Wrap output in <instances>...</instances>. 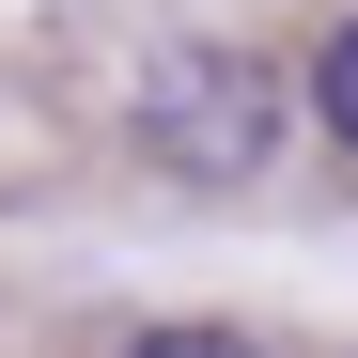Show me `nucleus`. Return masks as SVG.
Segmentation results:
<instances>
[{
  "mask_svg": "<svg viewBox=\"0 0 358 358\" xmlns=\"http://www.w3.org/2000/svg\"><path fill=\"white\" fill-rule=\"evenodd\" d=\"M125 141H141V171H156V187H265V171H280V141H296V94H280V63H265V47L187 31V47H156V63H141Z\"/></svg>",
  "mask_w": 358,
  "mask_h": 358,
  "instance_id": "f257e3e1",
  "label": "nucleus"
},
{
  "mask_svg": "<svg viewBox=\"0 0 358 358\" xmlns=\"http://www.w3.org/2000/svg\"><path fill=\"white\" fill-rule=\"evenodd\" d=\"M125 358H265V343H250V327H141Z\"/></svg>",
  "mask_w": 358,
  "mask_h": 358,
  "instance_id": "7ed1b4c3",
  "label": "nucleus"
},
{
  "mask_svg": "<svg viewBox=\"0 0 358 358\" xmlns=\"http://www.w3.org/2000/svg\"><path fill=\"white\" fill-rule=\"evenodd\" d=\"M312 125H343V141H358V16L312 47Z\"/></svg>",
  "mask_w": 358,
  "mask_h": 358,
  "instance_id": "f03ea898",
  "label": "nucleus"
}]
</instances>
